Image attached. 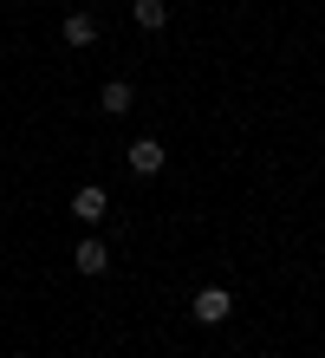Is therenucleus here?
<instances>
[{
    "label": "nucleus",
    "mask_w": 325,
    "mask_h": 358,
    "mask_svg": "<svg viewBox=\"0 0 325 358\" xmlns=\"http://www.w3.org/2000/svg\"><path fill=\"white\" fill-rule=\"evenodd\" d=\"M124 163H130L137 176H157V170H163V143H157V137H137V143L124 150Z\"/></svg>",
    "instance_id": "3"
},
{
    "label": "nucleus",
    "mask_w": 325,
    "mask_h": 358,
    "mask_svg": "<svg viewBox=\"0 0 325 358\" xmlns=\"http://www.w3.org/2000/svg\"><path fill=\"white\" fill-rule=\"evenodd\" d=\"M98 104H104V117H124V111H130V85H124V78H111V85L98 92Z\"/></svg>",
    "instance_id": "6"
},
{
    "label": "nucleus",
    "mask_w": 325,
    "mask_h": 358,
    "mask_svg": "<svg viewBox=\"0 0 325 358\" xmlns=\"http://www.w3.org/2000/svg\"><path fill=\"white\" fill-rule=\"evenodd\" d=\"M130 13H137V27H143V33H157L163 20H169V0H137Z\"/></svg>",
    "instance_id": "7"
},
{
    "label": "nucleus",
    "mask_w": 325,
    "mask_h": 358,
    "mask_svg": "<svg viewBox=\"0 0 325 358\" xmlns=\"http://www.w3.org/2000/svg\"><path fill=\"white\" fill-rule=\"evenodd\" d=\"M319 358H325V352H319Z\"/></svg>",
    "instance_id": "8"
},
{
    "label": "nucleus",
    "mask_w": 325,
    "mask_h": 358,
    "mask_svg": "<svg viewBox=\"0 0 325 358\" xmlns=\"http://www.w3.org/2000/svg\"><path fill=\"white\" fill-rule=\"evenodd\" d=\"M195 320H202V326H222L228 320V313H234V300H228V287H202V293H195Z\"/></svg>",
    "instance_id": "1"
},
{
    "label": "nucleus",
    "mask_w": 325,
    "mask_h": 358,
    "mask_svg": "<svg viewBox=\"0 0 325 358\" xmlns=\"http://www.w3.org/2000/svg\"><path fill=\"white\" fill-rule=\"evenodd\" d=\"M72 267H78V273H104V267H111V255H104V241H98V235H85V241L72 248Z\"/></svg>",
    "instance_id": "4"
},
{
    "label": "nucleus",
    "mask_w": 325,
    "mask_h": 358,
    "mask_svg": "<svg viewBox=\"0 0 325 358\" xmlns=\"http://www.w3.org/2000/svg\"><path fill=\"white\" fill-rule=\"evenodd\" d=\"M65 46H98V20L92 13H72V20H65Z\"/></svg>",
    "instance_id": "5"
},
{
    "label": "nucleus",
    "mask_w": 325,
    "mask_h": 358,
    "mask_svg": "<svg viewBox=\"0 0 325 358\" xmlns=\"http://www.w3.org/2000/svg\"><path fill=\"white\" fill-rule=\"evenodd\" d=\"M72 215H78L85 228H98L104 215H111V196H104V189H98V182H85V189H78V196H72Z\"/></svg>",
    "instance_id": "2"
}]
</instances>
